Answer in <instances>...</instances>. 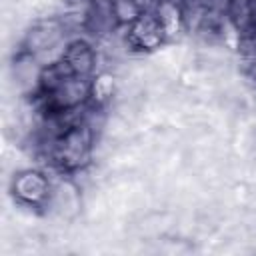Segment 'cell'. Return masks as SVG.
Here are the masks:
<instances>
[{"label": "cell", "instance_id": "1", "mask_svg": "<svg viewBox=\"0 0 256 256\" xmlns=\"http://www.w3.org/2000/svg\"><path fill=\"white\" fill-rule=\"evenodd\" d=\"M94 146H96V132H92V128H88L82 122L68 128L52 142H48L38 154H42L46 162L56 170L74 174L92 164Z\"/></svg>", "mask_w": 256, "mask_h": 256}, {"label": "cell", "instance_id": "2", "mask_svg": "<svg viewBox=\"0 0 256 256\" xmlns=\"http://www.w3.org/2000/svg\"><path fill=\"white\" fill-rule=\"evenodd\" d=\"M10 192L14 200L26 208H46L52 194V180L44 170L24 168L12 176Z\"/></svg>", "mask_w": 256, "mask_h": 256}, {"label": "cell", "instance_id": "3", "mask_svg": "<svg viewBox=\"0 0 256 256\" xmlns=\"http://www.w3.org/2000/svg\"><path fill=\"white\" fill-rule=\"evenodd\" d=\"M66 26L62 22L60 16H44L40 18L38 22H34L26 32H24V38H22V52H28V54H42L46 50H52L66 40Z\"/></svg>", "mask_w": 256, "mask_h": 256}, {"label": "cell", "instance_id": "4", "mask_svg": "<svg viewBox=\"0 0 256 256\" xmlns=\"http://www.w3.org/2000/svg\"><path fill=\"white\" fill-rule=\"evenodd\" d=\"M126 40L132 52H156L166 44L164 30L154 12H144L138 20L126 26Z\"/></svg>", "mask_w": 256, "mask_h": 256}, {"label": "cell", "instance_id": "5", "mask_svg": "<svg viewBox=\"0 0 256 256\" xmlns=\"http://www.w3.org/2000/svg\"><path fill=\"white\" fill-rule=\"evenodd\" d=\"M62 62L66 64V68L74 76L92 78L98 72L96 70V66H98V52L84 38H72V40L66 42Z\"/></svg>", "mask_w": 256, "mask_h": 256}, {"label": "cell", "instance_id": "6", "mask_svg": "<svg viewBox=\"0 0 256 256\" xmlns=\"http://www.w3.org/2000/svg\"><path fill=\"white\" fill-rule=\"evenodd\" d=\"M154 14L164 30L166 42L176 40L184 30H186V20H184V10L180 4L170 2V0H160L154 8Z\"/></svg>", "mask_w": 256, "mask_h": 256}, {"label": "cell", "instance_id": "7", "mask_svg": "<svg viewBox=\"0 0 256 256\" xmlns=\"http://www.w3.org/2000/svg\"><path fill=\"white\" fill-rule=\"evenodd\" d=\"M116 88L118 84L112 70H98L90 78V102L96 106H106L114 98Z\"/></svg>", "mask_w": 256, "mask_h": 256}, {"label": "cell", "instance_id": "8", "mask_svg": "<svg viewBox=\"0 0 256 256\" xmlns=\"http://www.w3.org/2000/svg\"><path fill=\"white\" fill-rule=\"evenodd\" d=\"M226 18L244 36L252 28V24L256 22V12H254V6H252V0H230Z\"/></svg>", "mask_w": 256, "mask_h": 256}, {"label": "cell", "instance_id": "9", "mask_svg": "<svg viewBox=\"0 0 256 256\" xmlns=\"http://www.w3.org/2000/svg\"><path fill=\"white\" fill-rule=\"evenodd\" d=\"M110 6L118 26H130L134 20L142 16V10L138 8L136 0H110Z\"/></svg>", "mask_w": 256, "mask_h": 256}, {"label": "cell", "instance_id": "10", "mask_svg": "<svg viewBox=\"0 0 256 256\" xmlns=\"http://www.w3.org/2000/svg\"><path fill=\"white\" fill-rule=\"evenodd\" d=\"M158 2H160V0H136V4H138V8L142 10V14H144V12H154V8H156Z\"/></svg>", "mask_w": 256, "mask_h": 256}]
</instances>
